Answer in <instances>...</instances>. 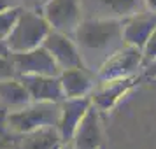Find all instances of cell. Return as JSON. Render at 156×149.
<instances>
[{"instance_id":"1","label":"cell","mask_w":156,"mask_h":149,"mask_svg":"<svg viewBox=\"0 0 156 149\" xmlns=\"http://www.w3.org/2000/svg\"><path fill=\"white\" fill-rule=\"evenodd\" d=\"M72 37L79 48L83 65L91 72H97L116 51L126 44L119 20L83 18Z\"/></svg>"},{"instance_id":"2","label":"cell","mask_w":156,"mask_h":149,"mask_svg":"<svg viewBox=\"0 0 156 149\" xmlns=\"http://www.w3.org/2000/svg\"><path fill=\"white\" fill-rule=\"evenodd\" d=\"M60 116V102H30L21 109L5 112L4 125L18 135L28 133L44 126H56Z\"/></svg>"},{"instance_id":"3","label":"cell","mask_w":156,"mask_h":149,"mask_svg":"<svg viewBox=\"0 0 156 149\" xmlns=\"http://www.w3.org/2000/svg\"><path fill=\"white\" fill-rule=\"evenodd\" d=\"M51 32V25L41 11L21 7L20 18L12 32L5 39V44L11 53H21L42 46L44 39Z\"/></svg>"},{"instance_id":"4","label":"cell","mask_w":156,"mask_h":149,"mask_svg":"<svg viewBox=\"0 0 156 149\" xmlns=\"http://www.w3.org/2000/svg\"><path fill=\"white\" fill-rule=\"evenodd\" d=\"M142 69H144L142 49L135 48V46H130V44H125L95 74H97L98 81H107V79H121V77L139 76Z\"/></svg>"},{"instance_id":"5","label":"cell","mask_w":156,"mask_h":149,"mask_svg":"<svg viewBox=\"0 0 156 149\" xmlns=\"http://www.w3.org/2000/svg\"><path fill=\"white\" fill-rule=\"evenodd\" d=\"M139 84V76L132 77H121V79H107V81H98L93 88L90 100L91 105L98 111L100 114H109L114 111L118 104L126 97L128 93Z\"/></svg>"},{"instance_id":"6","label":"cell","mask_w":156,"mask_h":149,"mask_svg":"<svg viewBox=\"0 0 156 149\" xmlns=\"http://www.w3.org/2000/svg\"><path fill=\"white\" fill-rule=\"evenodd\" d=\"M41 12L53 30L72 35L83 21V0H48Z\"/></svg>"},{"instance_id":"7","label":"cell","mask_w":156,"mask_h":149,"mask_svg":"<svg viewBox=\"0 0 156 149\" xmlns=\"http://www.w3.org/2000/svg\"><path fill=\"white\" fill-rule=\"evenodd\" d=\"M11 60L14 63L18 76H35V74L60 76L62 72V69L58 67V63L53 60V56L44 46L21 51V53H11Z\"/></svg>"},{"instance_id":"8","label":"cell","mask_w":156,"mask_h":149,"mask_svg":"<svg viewBox=\"0 0 156 149\" xmlns=\"http://www.w3.org/2000/svg\"><path fill=\"white\" fill-rule=\"evenodd\" d=\"M42 46L48 49L53 60L58 63V67L63 69H74V67H83V58L79 53V48L74 37L70 34H65L60 30H53L44 39Z\"/></svg>"},{"instance_id":"9","label":"cell","mask_w":156,"mask_h":149,"mask_svg":"<svg viewBox=\"0 0 156 149\" xmlns=\"http://www.w3.org/2000/svg\"><path fill=\"white\" fill-rule=\"evenodd\" d=\"M144 9V0H83V18L119 20Z\"/></svg>"},{"instance_id":"10","label":"cell","mask_w":156,"mask_h":149,"mask_svg":"<svg viewBox=\"0 0 156 149\" xmlns=\"http://www.w3.org/2000/svg\"><path fill=\"white\" fill-rule=\"evenodd\" d=\"M91 107L90 97H81V98H63L60 102V116H58L56 128L65 144L72 142V137L76 133L77 126L81 125L83 118Z\"/></svg>"},{"instance_id":"11","label":"cell","mask_w":156,"mask_h":149,"mask_svg":"<svg viewBox=\"0 0 156 149\" xmlns=\"http://www.w3.org/2000/svg\"><path fill=\"white\" fill-rule=\"evenodd\" d=\"M121 25H123L125 42L142 49L147 42V39L151 37V34L156 30V12L144 7L137 11L135 14L125 18Z\"/></svg>"},{"instance_id":"12","label":"cell","mask_w":156,"mask_h":149,"mask_svg":"<svg viewBox=\"0 0 156 149\" xmlns=\"http://www.w3.org/2000/svg\"><path fill=\"white\" fill-rule=\"evenodd\" d=\"M60 81L65 98H81L91 95L97 84V74L83 65L74 69H63L60 72Z\"/></svg>"},{"instance_id":"13","label":"cell","mask_w":156,"mask_h":149,"mask_svg":"<svg viewBox=\"0 0 156 149\" xmlns=\"http://www.w3.org/2000/svg\"><path fill=\"white\" fill-rule=\"evenodd\" d=\"M21 83L27 86L30 93V98L34 102H62L63 97V88L60 76H18Z\"/></svg>"},{"instance_id":"14","label":"cell","mask_w":156,"mask_h":149,"mask_svg":"<svg viewBox=\"0 0 156 149\" xmlns=\"http://www.w3.org/2000/svg\"><path fill=\"white\" fill-rule=\"evenodd\" d=\"M100 116L102 114L95 107H90V111L86 112L72 137L74 149H102L104 135H102V126H100Z\"/></svg>"},{"instance_id":"15","label":"cell","mask_w":156,"mask_h":149,"mask_svg":"<svg viewBox=\"0 0 156 149\" xmlns=\"http://www.w3.org/2000/svg\"><path fill=\"white\" fill-rule=\"evenodd\" d=\"M30 93L20 77H11L0 81V109L4 111H16L30 104Z\"/></svg>"},{"instance_id":"16","label":"cell","mask_w":156,"mask_h":149,"mask_svg":"<svg viewBox=\"0 0 156 149\" xmlns=\"http://www.w3.org/2000/svg\"><path fill=\"white\" fill-rule=\"evenodd\" d=\"M21 137V149H62V146H65L56 126L39 128Z\"/></svg>"},{"instance_id":"17","label":"cell","mask_w":156,"mask_h":149,"mask_svg":"<svg viewBox=\"0 0 156 149\" xmlns=\"http://www.w3.org/2000/svg\"><path fill=\"white\" fill-rule=\"evenodd\" d=\"M21 7H12V9H5V11H0V39H7L9 34L12 32L16 21L20 18Z\"/></svg>"},{"instance_id":"18","label":"cell","mask_w":156,"mask_h":149,"mask_svg":"<svg viewBox=\"0 0 156 149\" xmlns=\"http://www.w3.org/2000/svg\"><path fill=\"white\" fill-rule=\"evenodd\" d=\"M11 77H18V72H16L14 63L11 60V55H7V56L0 55V81Z\"/></svg>"},{"instance_id":"19","label":"cell","mask_w":156,"mask_h":149,"mask_svg":"<svg viewBox=\"0 0 156 149\" xmlns=\"http://www.w3.org/2000/svg\"><path fill=\"white\" fill-rule=\"evenodd\" d=\"M142 55H144V65L149 63V62H153V60H156V30L151 34V37L147 39V42H146V46L142 48Z\"/></svg>"},{"instance_id":"20","label":"cell","mask_w":156,"mask_h":149,"mask_svg":"<svg viewBox=\"0 0 156 149\" xmlns=\"http://www.w3.org/2000/svg\"><path fill=\"white\" fill-rule=\"evenodd\" d=\"M21 7L25 9H34V11H42V7L46 5L48 0H20Z\"/></svg>"},{"instance_id":"21","label":"cell","mask_w":156,"mask_h":149,"mask_svg":"<svg viewBox=\"0 0 156 149\" xmlns=\"http://www.w3.org/2000/svg\"><path fill=\"white\" fill-rule=\"evenodd\" d=\"M142 74H144V77H147V79H156V60L144 65Z\"/></svg>"},{"instance_id":"22","label":"cell","mask_w":156,"mask_h":149,"mask_svg":"<svg viewBox=\"0 0 156 149\" xmlns=\"http://www.w3.org/2000/svg\"><path fill=\"white\" fill-rule=\"evenodd\" d=\"M12 7H21V2L20 0H0V11L12 9Z\"/></svg>"},{"instance_id":"23","label":"cell","mask_w":156,"mask_h":149,"mask_svg":"<svg viewBox=\"0 0 156 149\" xmlns=\"http://www.w3.org/2000/svg\"><path fill=\"white\" fill-rule=\"evenodd\" d=\"M0 55H4V56L11 55V51H9L7 44H5V41H4V39H0Z\"/></svg>"},{"instance_id":"24","label":"cell","mask_w":156,"mask_h":149,"mask_svg":"<svg viewBox=\"0 0 156 149\" xmlns=\"http://www.w3.org/2000/svg\"><path fill=\"white\" fill-rule=\"evenodd\" d=\"M144 7L156 12V0H144Z\"/></svg>"}]
</instances>
